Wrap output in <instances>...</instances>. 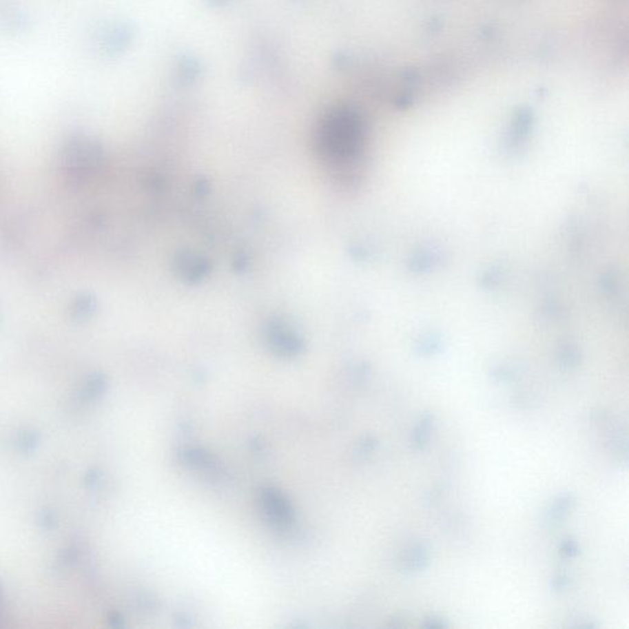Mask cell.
<instances>
[{"mask_svg": "<svg viewBox=\"0 0 629 629\" xmlns=\"http://www.w3.org/2000/svg\"><path fill=\"white\" fill-rule=\"evenodd\" d=\"M558 552L563 559H574L580 555V546L577 539L567 537L561 541Z\"/></svg>", "mask_w": 629, "mask_h": 629, "instance_id": "30bf717a", "label": "cell"}, {"mask_svg": "<svg viewBox=\"0 0 629 629\" xmlns=\"http://www.w3.org/2000/svg\"><path fill=\"white\" fill-rule=\"evenodd\" d=\"M431 547L426 541L409 544L398 558V569L404 575L424 572L431 566Z\"/></svg>", "mask_w": 629, "mask_h": 629, "instance_id": "7a4b0ae2", "label": "cell"}, {"mask_svg": "<svg viewBox=\"0 0 629 629\" xmlns=\"http://www.w3.org/2000/svg\"><path fill=\"white\" fill-rule=\"evenodd\" d=\"M448 626L450 624H448V619L442 616H437V615L428 616L422 622V627L426 629H445L448 628Z\"/></svg>", "mask_w": 629, "mask_h": 629, "instance_id": "7c38bea8", "label": "cell"}, {"mask_svg": "<svg viewBox=\"0 0 629 629\" xmlns=\"http://www.w3.org/2000/svg\"><path fill=\"white\" fill-rule=\"evenodd\" d=\"M263 511L269 520L278 525H285L291 520V509L282 494L273 489L263 491L261 495Z\"/></svg>", "mask_w": 629, "mask_h": 629, "instance_id": "5b68a950", "label": "cell"}, {"mask_svg": "<svg viewBox=\"0 0 629 629\" xmlns=\"http://www.w3.org/2000/svg\"><path fill=\"white\" fill-rule=\"evenodd\" d=\"M608 442L611 444L613 455L619 464L627 465L628 462V435L624 425H613L608 433Z\"/></svg>", "mask_w": 629, "mask_h": 629, "instance_id": "52a82bcc", "label": "cell"}, {"mask_svg": "<svg viewBox=\"0 0 629 629\" xmlns=\"http://www.w3.org/2000/svg\"><path fill=\"white\" fill-rule=\"evenodd\" d=\"M271 342H272L273 347L279 353H283V354H287V355L295 354L300 349L299 340L288 331H285L283 327H277V329H272Z\"/></svg>", "mask_w": 629, "mask_h": 629, "instance_id": "ba28073f", "label": "cell"}, {"mask_svg": "<svg viewBox=\"0 0 629 629\" xmlns=\"http://www.w3.org/2000/svg\"><path fill=\"white\" fill-rule=\"evenodd\" d=\"M572 583V579L568 575L567 573H558L553 578L550 579V586L552 591L555 592H561L569 588Z\"/></svg>", "mask_w": 629, "mask_h": 629, "instance_id": "8fae6325", "label": "cell"}, {"mask_svg": "<svg viewBox=\"0 0 629 629\" xmlns=\"http://www.w3.org/2000/svg\"><path fill=\"white\" fill-rule=\"evenodd\" d=\"M364 144L363 122L349 110H338L323 119L318 132L316 145L327 163L336 165L357 163Z\"/></svg>", "mask_w": 629, "mask_h": 629, "instance_id": "6da1fadb", "label": "cell"}, {"mask_svg": "<svg viewBox=\"0 0 629 629\" xmlns=\"http://www.w3.org/2000/svg\"><path fill=\"white\" fill-rule=\"evenodd\" d=\"M434 423H435V417L431 412L426 411L420 414L418 422L412 431V437H411L412 448L415 451H424L428 446V444L431 442V431L434 428Z\"/></svg>", "mask_w": 629, "mask_h": 629, "instance_id": "8992f818", "label": "cell"}, {"mask_svg": "<svg viewBox=\"0 0 629 629\" xmlns=\"http://www.w3.org/2000/svg\"><path fill=\"white\" fill-rule=\"evenodd\" d=\"M181 269L183 274L187 277L188 272L189 269L191 271V278L189 279H197L203 277V274L207 272V266L203 265L202 260H199L197 257H194L192 255L185 256L182 257L181 261Z\"/></svg>", "mask_w": 629, "mask_h": 629, "instance_id": "9c48e42d", "label": "cell"}, {"mask_svg": "<svg viewBox=\"0 0 629 629\" xmlns=\"http://www.w3.org/2000/svg\"><path fill=\"white\" fill-rule=\"evenodd\" d=\"M67 158L64 163L68 171L72 174H84V171L90 170L92 165L97 163V150L92 145L84 142H78L70 145L67 152Z\"/></svg>", "mask_w": 629, "mask_h": 629, "instance_id": "3957f363", "label": "cell"}, {"mask_svg": "<svg viewBox=\"0 0 629 629\" xmlns=\"http://www.w3.org/2000/svg\"><path fill=\"white\" fill-rule=\"evenodd\" d=\"M376 448H378V440L374 437H364L358 446L357 454L360 457H367L369 455L373 454Z\"/></svg>", "mask_w": 629, "mask_h": 629, "instance_id": "4fadbf2b", "label": "cell"}, {"mask_svg": "<svg viewBox=\"0 0 629 629\" xmlns=\"http://www.w3.org/2000/svg\"><path fill=\"white\" fill-rule=\"evenodd\" d=\"M577 502L573 492H563L552 500L544 515V525L548 530H556L566 522Z\"/></svg>", "mask_w": 629, "mask_h": 629, "instance_id": "277c9868", "label": "cell"}]
</instances>
